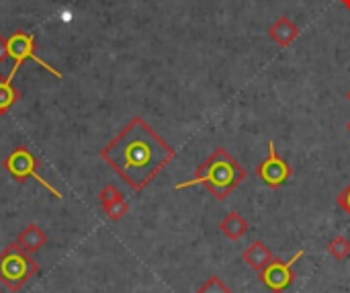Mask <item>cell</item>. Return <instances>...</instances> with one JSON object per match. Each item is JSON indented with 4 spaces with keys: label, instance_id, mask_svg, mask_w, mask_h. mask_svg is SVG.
I'll use <instances>...</instances> for the list:
<instances>
[{
    "label": "cell",
    "instance_id": "obj_1",
    "mask_svg": "<svg viewBox=\"0 0 350 293\" xmlns=\"http://www.w3.org/2000/svg\"><path fill=\"white\" fill-rule=\"evenodd\" d=\"M176 156L142 117H133L103 150L100 158L133 189H146Z\"/></svg>",
    "mask_w": 350,
    "mask_h": 293
},
{
    "label": "cell",
    "instance_id": "obj_2",
    "mask_svg": "<svg viewBox=\"0 0 350 293\" xmlns=\"http://www.w3.org/2000/svg\"><path fill=\"white\" fill-rule=\"evenodd\" d=\"M248 173L246 168L226 150V148H215L203 164H199L195 177L191 181H183L174 185L176 191L189 189V187H205L215 199L224 201L228 199L244 181Z\"/></svg>",
    "mask_w": 350,
    "mask_h": 293
},
{
    "label": "cell",
    "instance_id": "obj_3",
    "mask_svg": "<svg viewBox=\"0 0 350 293\" xmlns=\"http://www.w3.org/2000/svg\"><path fill=\"white\" fill-rule=\"evenodd\" d=\"M39 271L33 255H27L16 242L8 244L0 253V283L8 292H21Z\"/></svg>",
    "mask_w": 350,
    "mask_h": 293
},
{
    "label": "cell",
    "instance_id": "obj_4",
    "mask_svg": "<svg viewBox=\"0 0 350 293\" xmlns=\"http://www.w3.org/2000/svg\"><path fill=\"white\" fill-rule=\"evenodd\" d=\"M39 160H37V156L29 150V148H25V146H16L6 158H4V162H2V166L6 168V173L14 179V181H18V183H25L27 179H35L43 189H47L55 199H64V195L49 183V181H45L41 175H39Z\"/></svg>",
    "mask_w": 350,
    "mask_h": 293
},
{
    "label": "cell",
    "instance_id": "obj_5",
    "mask_svg": "<svg viewBox=\"0 0 350 293\" xmlns=\"http://www.w3.org/2000/svg\"><path fill=\"white\" fill-rule=\"evenodd\" d=\"M304 251H297L289 261H283V259H273L258 275H260V283L273 293H283L287 292L295 279H297V273H295V265L304 259Z\"/></svg>",
    "mask_w": 350,
    "mask_h": 293
},
{
    "label": "cell",
    "instance_id": "obj_6",
    "mask_svg": "<svg viewBox=\"0 0 350 293\" xmlns=\"http://www.w3.org/2000/svg\"><path fill=\"white\" fill-rule=\"evenodd\" d=\"M8 55L14 60V66H12L10 74L6 76L8 80L14 78V74L18 72V68L23 66L25 60L37 62L43 70L51 72L55 78H62V72H59V70H55L53 66H49L47 62H43V60L35 53V35H33V33H27V31H23V29L14 31V33L8 37Z\"/></svg>",
    "mask_w": 350,
    "mask_h": 293
},
{
    "label": "cell",
    "instance_id": "obj_7",
    "mask_svg": "<svg viewBox=\"0 0 350 293\" xmlns=\"http://www.w3.org/2000/svg\"><path fill=\"white\" fill-rule=\"evenodd\" d=\"M256 175H258L260 181H262L267 187H271V189L283 187V185L291 179V175H293L291 164H289L285 158H281V156L277 154V148H275V142H273V140L269 142V156L258 164Z\"/></svg>",
    "mask_w": 350,
    "mask_h": 293
},
{
    "label": "cell",
    "instance_id": "obj_8",
    "mask_svg": "<svg viewBox=\"0 0 350 293\" xmlns=\"http://www.w3.org/2000/svg\"><path fill=\"white\" fill-rule=\"evenodd\" d=\"M269 37L277 41L281 47L291 45L299 37V27L293 23L291 16H279L271 27H269Z\"/></svg>",
    "mask_w": 350,
    "mask_h": 293
},
{
    "label": "cell",
    "instance_id": "obj_9",
    "mask_svg": "<svg viewBox=\"0 0 350 293\" xmlns=\"http://www.w3.org/2000/svg\"><path fill=\"white\" fill-rule=\"evenodd\" d=\"M242 259H244V263H246L252 271L260 273V271L275 259V255H273V251H271L262 240H254V242L242 253Z\"/></svg>",
    "mask_w": 350,
    "mask_h": 293
},
{
    "label": "cell",
    "instance_id": "obj_10",
    "mask_svg": "<svg viewBox=\"0 0 350 293\" xmlns=\"http://www.w3.org/2000/svg\"><path fill=\"white\" fill-rule=\"evenodd\" d=\"M16 244L27 253V255H35L39 253L45 244H47V236L45 232L37 226V224H29L16 238Z\"/></svg>",
    "mask_w": 350,
    "mask_h": 293
},
{
    "label": "cell",
    "instance_id": "obj_11",
    "mask_svg": "<svg viewBox=\"0 0 350 293\" xmlns=\"http://www.w3.org/2000/svg\"><path fill=\"white\" fill-rule=\"evenodd\" d=\"M219 230H221V234H224L226 238L238 242V240H242V238L248 234L250 224L246 222V218H244L240 212H232V214H228V216L221 220Z\"/></svg>",
    "mask_w": 350,
    "mask_h": 293
},
{
    "label": "cell",
    "instance_id": "obj_12",
    "mask_svg": "<svg viewBox=\"0 0 350 293\" xmlns=\"http://www.w3.org/2000/svg\"><path fill=\"white\" fill-rule=\"evenodd\" d=\"M21 99V92L12 86V80L0 78V115H6L8 109Z\"/></svg>",
    "mask_w": 350,
    "mask_h": 293
},
{
    "label": "cell",
    "instance_id": "obj_13",
    "mask_svg": "<svg viewBox=\"0 0 350 293\" xmlns=\"http://www.w3.org/2000/svg\"><path fill=\"white\" fill-rule=\"evenodd\" d=\"M328 253L334 261L338 263H345L350 257V240L347 236H334L330 242H328Z\"/></svg>",
    "mask_w": 350,
    "mask_h": 293
},
{
    "label": "cell",
    "instance_id": "obj_14",
    "mask_svg": "<svg viewBox=\"0 0 350 293\" xmlns=\"http://www.w3.org/2000/svg\"><path fill=\"white\" fill-rule=\"evenodd\" d=\"M103 209H105V214H107L109 220L119 222V220L129 212V203L125 201V197H121V199H117V201H113V203H109V205H103Z\"/></svg>",
    "mask_w": 350,
    "mask_h": 293
},
{
    "label": "cell",
    "instance_id": "obj_15",
    "mask_svg": "<svg viewBox=\"0 0 350 293\" xmlns=\"http://www.w3.org/2000/svg\"><path fill=\"white\" fill-rule=\"evenodd\" d=\"M197 293H232V290L226 285L224 279H219L217 275H213V277H209V279L197 290Z\"/></svg>",
    "mask_w": 350,
    "mask_h": 293
},
{
    "label": "cell",
    "instance_id": "obj_16",
    "mask_svg": "<svg viewBox=\"0 0 350 293\" xmlns=\"http://www.w3.org/2000/svg\"><path fill=\"white\" fill-rule=\"evenodd\" d=\"M121 197H123V193H121L113 183L105 185V187H103V191L98 193V201H100V205H109V203H113V201H117V199H121Z\"/></svg>",
    "mask_w": 350,
    "mask_h": 293
},
{
    "label": "cell",
    "instance_id": "obj_17",
    "mask_svg": "<svg viewBox=\"0 0 350 293\" xmlns=\"http://www.w3.org/2000/svg\"><path fill=\"white\" fill-rule=\"evenodd\" d=\"M336 203H338V207L347 214L350 218V183L338 193V197H336Z\"/></svg>",
    "mask_w": 350,
    "mask_h": 293
},
{
    "label": "cell",
    "instance_id": "obj_18",
    "mask_svg": "<svg viewBox=\"0 0 350 293\" xmlns=\"http://www.w3.org/2000/svg\"><path fill=\"white\" fill-rule=\"evenodd\" d=\"M10 55H8V37H2L0 35V64L6 62Z\"/></svg>",
    "mask_w": 350,
    "mask_h": 293
},
{
    "label": "cell",
    "instance_id": "obj_19",
    "mask_svg": "<svg viewBox=\"0 0 350 293\" xmlns=\"http://www.w3.org/2000/svg\"><path fill=\"white\" fill-rule=\"evenodd\" d=\"M340 4H342L345 8H349L350 10V0H340Z\"/></svg>",
    "mask_w": 350,
    "mask_h": 293
},
{
    "label": "cell",
    "instance_id": "obj_20",
    "mask_svg": "<svg viewBox=\"0 0 350 293\" xmlns=\"http://www.w3.org/2000/svg\"><path fill=\"white\" fill-rule=\"evenodd\" d=\"M347 99H349V103H350V90H349V92H347Z\"/></svg>",
    "mask_w": 350,
    "mask_h": 293
},
{
    "label": "cell",
    "instance_id": "obj_21",
    "mask_svg": "<svg viewBox=\"0 0 350 293\" xmlns=\"http://www.w3.org/2000/svg\"><path fill=\"white\" fill-rule=\"evenodd\" d=\"M347 129H349V131H350V121H349V123H347Z\"/></svg>",
    "mask_w": 350,
    "mask_h": 293
},
{
    "label": "cell",
    "instance_id": "obj_22",
    "mask_svg": "<svg viewBox=\"0 0 350 293\" xmlns=\"http://www.w3.org/2000/svg\"><path fill=\"white\" fill-rule=\"evenodd\" d=\"M0 293H2V292H0Z\"/></svg>",
    "mask_w": 350,
    "mask_h": 293
}]
</instances>
